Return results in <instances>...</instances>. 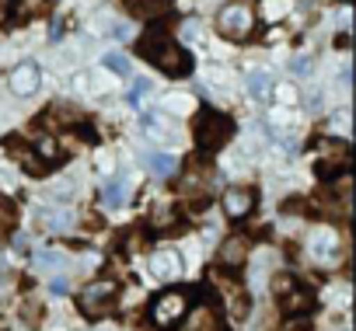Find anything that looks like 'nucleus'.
<instances>
[{
    "mask_svg": "<svg viewBox=\"0 0 356 331\" xmlns=\"http://www.w3.org/2000/svg\"><path fill=\"white\" fill-rule=\"evenodd\" d=\"M269 87H273V80L266 74H248V91L255 98H269Z\"/></svg>",
    "mask_w": 356,
    "mask_h": 331,
    "instance_id": "20",
    "label": "nucleus"
},
{
    "mask_svg": "<svg viewBox=\"0 0 356 331\" xmlns=\"http://www.w3.org/2000/svg\"><path fill=\"white\" fill-rule=\"evenodd\" d=\"M126 192H129V178H126V175H112V178L105 182V189H102V203H105L108 210H115V206L126 203Z\"/></svg>",
    "mask_w": 356,
    "mask_h": 331,
    "instance_id": "15",
    "label": "nucleus"
},
{
    "mask_svg": "<svg viewBox=\"0 0 356 331\" xmlns=\"http://www.w3.org/2000/svg\"><path fill=\"white\" fill-rule=\"evenodd\" d=\"M186 310H189V296H186L182 289H168V293H161V296L154 300L150 317H154L157 328H175L178 321L186 317Z\"/></svg>",
    "mask_w": 356,
    "mask_h": 331,
    "instance_id": "4",
    "label": "nucleus"
},
{
    "mask_svg": "<svg viewBox=\"0 0 356 331\" xmlns=\"http://www.w3.org/2000/svg\"><path fill=\"white\" fill-rule=\"evenodd\" d=\"M122 4L140 22H157V18L171 15V0H122Z\"/></svg>",
    "mask_w": 356,
    "mask_h": 331,
    "instance_id": "8",
    "label": "nucleus"
},
{
    "mask_svg": "<svg viewBox=\"0 0 356 331\" xmlns=\"http://www.w3.org/2000/svg\"><path fill=\"white\" fill-rule=\"evenodd\" d=\"M22 4H29L25 11H29V18H32V15H39V11H46V8H49V0H22Z\"/></svg>",
    "mask_w": 356,
    "mask_h": 331,
    "instance_id": "26",
    "label": "nucleus"
},
{
    "mask_svg": "<svg viewBox=\"0 0 356 331\" xmlns=\"http://www.w3.org/2000/svg\"><path fill=\"white\" fill-rule=\"evenodd\" d=\"M252 8L248 4H227L224 11H220V18H217V25H220V32L227 35V39H245L248 32H252Z\"/></svg>",
    "mask_w": 356,
    "mask_h": 331,
    "instance_id": "6",
    "label": "nucleus"
},
{
    "mask_svg": "<svg viewBox=\"0 0 356 331\" xmlns=\"http://www.w3.org/2000/svg\"><path fill=\"white\" fill-rule=\"evenodd\" d=\"M15 223H18V210H15V203H11L8 196H0V237H8V234L15 230Z\"/></svg>",
    "mask_w": 356,
    "mask_h": 331,
    "instance_id": "17",
    "label": "nucleus"
},
{
    "mask_svg": "<svg viewBox=\"0 0 356 331\" xmlns=\"http://www.w3.org/2000/svg\"><path fill=\"white\" fill-rule=\"evenodd\" d=\"M35 153H39V164H60V160H63L60 143H56V139H49V136H42V139L35 143Z\"/></svg>",
    "mask_w": 356,
    "mask_h": 331,
    "instance_id": "16",
    "label": "nucleus"
},
{
    "mask_svg": "<svg viewBox=\"0 0 356 331\" xmlns=\"http://www.w3.org/2000/svg\"><path fill=\"white\" fill-rule=\"evenodd\" d=\"M105 67H112L115 74H129V63H126V56H119V53H108V56H105Z\"/></svg>",
    "mask_w": 356,
    "mask_h": 331,
    "instance_id": "23",
    "label": "nucleus"
},
{
    "mask_svg": "<svg viewBox=\"0 0 356 331\" xmlns=\"http://www.w3.org/2000/svg\"><path fill=\"white\" fill-rule=\"evenodd\" d=\"M231 136H234L231 115H220V112H213V108H203V112H200V119H196V143H200L203 153L220 150Z\"/></svg>",
    "mask_w": 356,
    "mask_h": 331,
    "instance_id": "2",
    "label": "nucleus"
},
{
    "mask_svg": "<svg viewBox=\"0 0 356 331\" xmlns=\"http://www.w3.org/2000/svg\"><path fill=\"white\" fill-rule=\"evenodd\" d=\"M46 223H49V230H67L74 223V217L70 213H46Z\"/></svg>",
    "mask_w": 356,
    "mask_h": 331,
    "instance_id": "22",
    "label": "nucleus"
},
{
    "mask_svg": "<svg viewBox=\"0 0 356 331\" xmlns=\"http://www.w3.org/2000/svg\"><path fill=\"white\" fill-rule=\"evenodd\" d=\"M286 11H290V0H280V8H276V4H269V8H266V15H269V18H283Z\"/></svg>",
    "mask_w": 356,
    "mask_h": 331,
    "instance_id": "25",
    "label": "nucleus"
},
{
    "mask_svg": "<svg viewBox=\"0 0 356 331\" xmlns=\"http://www.w3.org/2000/svg\"><path fill=\"white\" fill-rule=\"evenodd\" d=\"M39 80H42L39 67H35V63H22V67H15V74H11V91H15V94H35V91H39Z\"/></svg>",
    "mask_w": 356,
    "mask_h": 331,
    "instance_id": "10",
    "label": "nucleus"
},
{
    "mask_svg": "<svg viewBox=\"0 0 356 331\" xmlns=\"http://www.w3.org/2000/svg\"><path fill=\"white\" fill-rule=\"evenodd\" d=\"M63 262V255H56V251H42L39 255V265H46V269H56Z\"/></svg>",
    "mask_w": 356,
    "mask_h": 331,
    "instance_id": "24",
    "label": "nucleus"
},
{
    "mask_svg": "<svg viewBox=\"0 0 356 331\" xmlns=\"http://www.w3.org/2000/svg\"><path fill=\"white\" fill-rule=\"evenodd\" d=\"M290 331H307V328H290Z\"/></svg>",
    "mask_w": 356,
    "mask_h": 331,
    "instance_id": "32",
    "label": "nucleus"
},
{
    "mask_svg": "<svg viewBox=\"0 0 356 331\" xmlns=\"http://www.w3.org/2000/svg\"><path fill=\"white\" fill-rule=\"evenodd\" d=\"M22 321H25L29 328H39V324H42V307H39V300H25V303H22Z\"/></svg>",
    "mask_w": 356,
    "mask_h": 331,
    "instance_id": "19",
    "label": "nucleus"
},
{
    "mask_svg": "<svg viewBox=\"0 0 356 331\" xmlns=\"http://www.w3.org/2000/svg\"><path fill=\"white\" fill-rule=\"evenodd\" d=\"M150 171L157 178H171L175 175V157L171 153H150Z\"/></svg>",
    "mask_w": 356,
    "mask_h": 331,
    "instance_id": "18",
    "label": "nucleus"
},
{
    "mask_svg": "<svg viewBox=\"0 0 356 331\" xmlns=\"http://www.w3.org/2000/svg\"><path fill=\"white\" fill-rule=\"evenodd\" d=\"M245 262H248V237H245V234L227 237V241L220 244V265L238 269V265H245Z\"/></svg>",
    "mask_w": 356,
    "mask_h": 331,
    "instance_id": "11",
    "label": "nucleus"
},
{
    "mask_svg": "<svg viewBox=\"0 0 356 331\" xmlns=\"http://www.w3.org/2000/svg\"><path fill=\"white\" fill-rule=\"evenodd\" d=\"M136 53H140L143 60H150L154 67H161L168 77H186V74L193 70V60L186 56V49L178 46L168 32H157V28L140 39Z\"/></svg>",
    "mask_w": 356,
    "mask_h": 331,
    "instance_id": "1",
    "label": "nucleus"
},
{
    "mask_svg": "<svg viewBox=\"0 0 356 331\" xmlns=\"http://www.w3.org/2000/svg\"><path fill=\"white\" fill-rule=\"evenodd\" d=\"M220 203H224V213H227L231 220H241V217L252 213V206H255V192H252V189H227Z\"/></svg>",
    "mask_w": 356,
    "mask_h": 331,
    "instance_id": "7",
    "label": "nucleus"
},
{
    "mask_svg": "<svg viewBox=\"0 0 356 331\" xmlns=\"http://www.w3.org/2000/svg\"><path fill=\"white\" fill-rule=\"evenodd\" d=\"M307 67H311L307 60H293V70H297V74H307Z\"/></svg>",
    "mask_w": 356,
    "mask_h": 331,
    "instance_id": "30",
    "label": "nucleus"
},
{
    "mask_svg": "<svg viewBox=\"0 0 356 331\" xmlns=\"http://www.w3.org/2000/svg\"><path fill=\"white\" fill-rule=\"evenodd\" d=\"M42 122L46 126H81V112L74 108V105H49L46 112H42Z\"/></svg>",
    "mask_w": 356,
    "mask_h": 331,
    "instance_id": "14",
    "label": "nucleus"
},
{
    "mask_svg": "<svg viewBox=\"0 0 356 331\" xmlns=\"http://www.w3.org/2000/svg\"><path fill=\"white\" fill-rule=\"evenodd\" d=\"M150 272H154L157 279L171 282V279L182 275V258H178V251H154V255H150Z\"/></svg>",
    "mask_w": 356,
    "mask_h": 331,
    "instance_id": "9",
    "label": "nucleus"
},
{
    "mask_svg": "<svg viewBox=\"0 0 356 331\" xmlns=\"http://www.w3.org/2000/svg\"><path fill=\"white\" fill-rule=\"evenodd\" d=\"M4 289H8V269L0 265V296H4Z\"/></svg>",
    "mask_w": 356,
    "mask_h": 331,
    "instance_id": "29",
    "label": "nucleus"
},
{
    "mask_svg": "<svg viewBox=\"0 0 356 331\" xmlns=\"http://www.w3.org/2000/svg\"><path fill=\"white\" fill-rule=\"evenodd\" d=\"M307 251L318 258V262H325V258H335V230H314L311 237H307Z\"/></svg>",
    "mask_w": 356,
    "mask_h": 331,
    "instance_id": "13",
    "label": "nucleus"
},
{
    "mask_svg": "<svg viewBox=\"0 0 356 331\" xmlns=\"http://www.w3.org/2000/svg\"><path fill=\"white\" fill-rule=\"evenodd\" d=\"M273 293L280 296V307L286 310V314H307L311 307H314V296H311V289H304L300 282H293L290 275H276L273 279Z\"/></svg>",
    "mask_w": 356,
    "mask_h": 331,
    "instance_id": "3",
    "label": "nucleus"
},
{
    "mask_svg": "<svg viewBox=\"0 0 356 331\" xmlns=\"http://www.w3.org/2000/svg\"><path fill=\"white\" fill-rule=\"evenodd\" d=\"M182 331H227V328H224V321L217 317L213 307H200V310H193V317L182 324Z\"/></svg>",
    "mask_w": 356,
    "mask_h": 331,
    "instance_id": "12",
    "label": "nucleus"
},
{
    "mask_svg": "<svg viewBox=\"0 0 356 331\" xmlns=\"http://www.w3.org/2000/svg\"><path fill=\"white\" fill-rule=\"evenodd\" d=\"M49 289H53V293H67V279H53Z\"/></svg>",
    "mask_w": 356,
    "mask_h": 331,
    "instance_id": "27",
    "label": "nucleus"
},
{
    "mask_svg": "<svg viewBox=\"0 0 356 331\" xmlns=\"http://www.w3.org/2000/svg\"><path fill=\"white\" fill-rule=\"evenodd\" d=\"M122 244H126V255H136V251H143V248H147V234L133 227V230L126 234V241H122Z\"/></svg>",
    "mask_w": 356,
    "mask_h": 331,
    "instance_id": "21",
    "label": "nucleus"
},
{
    "mask_svg": "<svg viewBox=\"0 0 356 331\" xmlns=\"http://www.w3.org/2000/svg\"><path fill=\"white\" fill-rule=\"evenodd\" d=\"M115 293H119V282H115V279L88 282V286L81 289V310H84L88 317H98V314L108 310V303L115 300Z\"/></svg>",
    "mask_w": 356,
    "mask_h": 331,
    "instance_id": "5",
    "label": "nucleus"
},
{
    "mask_svg": "<svg viewBox=\"0 0 356 331\" xmlns=\"http://www.w3.org/2000/svg\"><path fill=\"white\" fill-rule=\"evenodd\" d=\"M0 8H11V0H0Z\"/></svg>",
    "mask_w": 356,
    "mask_h": 331,
    "instance_id": "31",
    "label": "nucleus"
},
{
    "mask_svg": "<svg viewBox=\"0 0 356 331\" xmlns=\"http://www.w3.org/2000/svg\"><path fill=\"white\" fill-rule=\"evenodd\" d=\"M112 35H115V39H129V28H126V25H115Z\"/></svg>",
    "mask_w": 356,
    "mask_h": 331,
    "instance_id": "28",
    "label": "nucleus"
}]
</instances>
